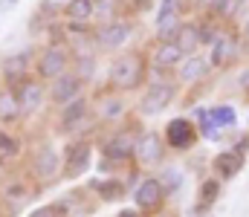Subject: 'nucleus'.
Returning <instances> with one entry per match:
<instances>
[{"mask_svg":"<svg viewBox=\"0 0 249 217\" xmlns=\"http://www.w3.org/2000/svg\"><path fill=\"white\" fill-rule=\"evenodd\" d=\"M96 116H93V101L87 96H78L75 101L58 107V116H55V134L67 136V139H75V136H90V131L96 128Z\"/></svg>","mask_w":249,"mask_h":217,"instance_id":"2","label":"nucleus"},{"mask_svg":"<svg viewBox=\"0 0 249 217\" xmlns=\"http://www.w3.org/2000/svg\"><path fill=\"white\" fill-rule=\"evenodd\" d=\"M148 52V67H157V70H165V72H174L180 67V61L186 58L183 50L174 44V41H154Z\"/></svg>","mask_w":249,"mask_h":217,"instance_id":"17","label":"nucleus"},{"mask_svg":"<svg viewBox=\"0 0 249 217\" xmlns=\"http://www.w3.org/2000/svg\"><path fill=\"white\" fill-rule=\"evenodd\" d=\"M15 3H18V0H0V9H3V6H15Z\"/></svg>","mask_w":249,"mask_h":217,"instance_id":"39","label":"nucleus"},{"mask_svg":"<svg viewBox=\"0 0 249 217\" xmlns=\"http://www.w3.org/2000/svg\"><path fill=\"white\" fill-rule=\"evenodd\" d=\"M238 3H241V6H244V3H249V0H238Z\"/></svg>","mask_w":249,"mask_h":217,"instance_id":"42","label":"nucleus"},{"mask_svg":"<svg viewBox=\"0 0 249 217\" xmlns=\"http://www.w3.org/2000/svg\"><path fill=\"white\" fill-rule=\"evenodd\" d=\"M194 125H197V131H200V136L203 139H209V142H217V139H223V131L212 122V116H209V107H203V104H197L194 107V119H191Z\"/></svg>","mask_w":249,"mask_h":217,"instance_id":"25","label":"nucleus"},{"mask_svg":"<svg viewBox=\"0 0 249 217\" xmlns=\"http://www.w3.org/2000/svg\"><path fill=\"white\" fill-rule=\"evenodd\" d=\"M32 64H35V50L26 47L15 55H6L3 64H0V78H3V87H15L20 84L26 75H32Z\"/></svg>","mask_w":249,"mask_h":217,"instance_id":"16","label":"nucleus"},{"mask_svg":"<svg viewBox=\"0 0 249 217\" xmlns=\"http://www.w3.org/2000/svg\"><path fill=\"white\" fill-rule=\"evenodd\" d=\"M145 128L136 122L133 128H113L110 134L99 136V150H102V159L110 162L113 168L119 165H127L133 162V148H136V139Z\"/></svg>","mask_w":249,"mask_h":217,"instance_id":"3","label":"nucleus"},{"mask_svg":"<svg viewBox=\"0 0 249 217\" xmlns=\"http://www.w3.org/2000/svg\"><path fill=\"white\" fill-rule=\"evenodd\" d=\"M148 81V52L145 50H124L107 67V84L116 93H133Z\"/></svg>","mask_w":249,"mask_h":217,"instance_id":"1","label":"nucleus"},{"mask_svg":"<svg viewBox=\"0 0 249 217\" xmlns=\"http://www.w3.org/2000/svg\"><path fill=\"white\" fill-rule=\"evenodd\" d=\"M127 101H124V93H116L110 84H105V90H96L93 93V116L99 125H119L124 116H127Z\"/></svg>","mask_w":249,"mask_h":217,"instance_id":"7","label":"nucleus"},{"mask_svg":"<svg viewBox=\"0 0 249 217\" xmlns=\"http://www.w3.org/2000/svg\"><path fill=\"white\" fill-rule=\"evenodd\" d=\"M232 150H238V153H244V156H247V153H249V131H244V134H241V136L235 139Z\"/></svg>","mask_w":249,"mask_h":217,"instance_id":"34","label":"nucleus"},{"mask_svg":"<svg viewBox=\"0 0 249 217\" xmlns=\"http://www.w3.org/2000/svg\"><path fill=\"white\" fill-rule=\"evenodd\" d=\"M70 64H72V52H70L67 47L47 44L41 52H35L32 70H35V75H38L41 81H53V78H58L61 72L70 70Z\"/></svg>","mask_w":249,"mask_h":217,"instance_id":"9","label":"nucleus"},{"mask_svg":"<svg viewBox=\"0 0 249 217\" xmlns=\"http://www.w3.org/2000/svg\"><path fill=\"white\" fill-rule=\"evenodd\" d=\"M20 119L23 116H20L15 90L12 87H0V125H18Z\"/></svg>","mask_w":249,"mask_h":217,"instance_id":"24","label":"nucleus"},{"mask_svg":"<svg viewBox=\"0 0 249 217\" xmlns=\"http://www.w3.org/2000/svg\"><path fill=\"white\" fill-rule=\"evenodd\" d=\"M160 6H165V9H171V12H177L180 17H186V15H191V12L197 9V3H194V0H160Z\"/></svg>","mask_w":249,"mask_h":217,"instance_id":"33","label":"nucleus"},{"mask_svg":"<svg viewBox=\"0 0 249 217\" xmlns=\"http://www.w3.org/2000/svg\"><path fill=\"white\" fill-rule=\"evenodd\" d=\"M165 139L160 131H142L136 148H133V162L142 168V171H151V168H160L165 162Z\"/></svg>","mask_w":249,"mask_h":217,"instance_id":"11","label":"nucleus"},{"mask_svg":"<svg viewBox=\"0 0 249 217\" xmlns=\"http://www.w3.org/2000/svg\"><path fill=\"white\" fill-rule=\"evenodd\" d=\"M61 15L64 20H75V23H93L96 20L93 0H64Z\"/></svg>","mask_w":249,"mask_h":217,"instance_id":"23","label":"nucleus"},{"mask_svg":"<svg viewBox=\"0 0 249 217\" xmlns=\"http://www.w3.org/2000/svg\"><path fill=\"white\" fill-rule=\"evenodd\" d=\"M162 139H165V148H171V150H191L200 142V131L188 116H174L165 122Z\"/></svg>","mask_w":249,"mask_h":217,"instance_id":"14","label":"nucleus"},{"mask_svg":"<svg viewBox=\"0 0 249 217\" xmlns=\"http://www.w3.org/2000/svg\"><path fill=\"white\" fill-rule=\"evenodd\" d=\"M47 96H50V104L53 107H64V104L75 101L78 96H84V81L72 70H67L47 84Z\"/></svg>","mask_w":249,"mask_h":217,"instance_id":"15","label":"nucleus"},{"mask_svg":"<svg viewBox=\"0 0 249 217\" xmlns=\"http://www.w3.org/2000/svg\"><path fill=\"white\" fill-rule=\"evenodd\" d=\"M241 44H244V52L249 50V17L244 20V26H241Z\"/></svg>","mask_w":249,"mask_h":217,"instance_id":"37","label":"nucleus"},{"mask_svg":"<svg viewBox=\"0 0 249 217\" xmlns=\"http://www.w3.org/2000/svg\"><path fill=\"white\" fill-rule=\"evenodd\" d=\"M157 177H160V183H162V191H165L168 197H174V194L183 188V171H180V168H171V165H165V168H162Z\"/></svg>","mask_w":249,"mask_h":217,"instance_id":"31","label":"nucleus"},{"mask_svg":"<svg viewBox=\"0 0 249 217\" xmlns=\"http://www.w3.org/2000/svg\"><path fill=\"white\" fill-rule=\"evenodd\" d=\"M209 116H212V122H214L220 131H232V128L238 125V110H235L232 104H212V107H209Z\"/></svg>","mask_w":249,"mask_h":217,"instance_id":"27","label":"nucleus"},{"mask_svg":"<svg viewBox=\"0 0 249 217\" xmlns=\"http://www.w3.org/2000/svg\"><path fill=\"white\" fill-rule=\"evenodd\" d=\"M70 70L75 72L84 84H87V81H93V78H96V52H90V55H72Z\"/></svg>","mask_w":249,"mask_h":217,"instance_id":"30","label":"nucleus"},{"mask_svg":"<svg viewBox=\"0 0 249 217\" xmlns=\"http://www.w3.org/2000/svg\"><path fill=\"white\" fill-rule=\"evenodd\" d=\"M244 50V44H241V35L232 29V26H223V32L217 35V41L209 47V64H212V70H226L229 64H235V58H238V52Z\"/></svg>","mask_w":249,"mask_h":217,"instance_id":"13","label":"nucleus"},{"mask_svg":"<svg viewBox=\"0 0 249 217\" xmlns=\"http://www.w3.org/2000/svg\"><path fill=\"white\" fill-rule=\"evenodd\" d=\"M206 217H214V215H206Z\"/></svg>","mask_w":249,"mask_h":217,"instance_id":"43","label":"nucleus"},{"mask_svg":"<svg viewBox=\"0 0 249 217\" xmlns=\"http://www.w3.org/2000/svg\"><path fill=\"white\" fill-rule=\"evenodd\" d=\"M93 142L90 136H75L64 145L61 150V180H78L90 171L93 162Z\"/></svg>","mask_w":249,"mask_h":217,"instance_id":"5","label":"nucleus"},{"mask_svg":"<svg viewBox=\"0 0 249 217\" xmlns=\"http://www.w3.org/2000/svg\"><path fill=\"white\" fill-rule=\"evenodd\" d=\"M247 55H249V50H247Z\"/></svg>","mask_w":249,"mask_h":217,"instance_id":"44","label":"nucleus"},{"mask_svg":"<svg viewBox=\"0 0 249 217\" xmlns=\"http://www.w3.org/2000/svg\"><path fill=\"white\" fill-rule=\"evenodd\" d=\"M93 9H96V17L119 20V17H124L127 3H124V0H93ZM105 20H102V23H105Z\"/></svg>","mask_w":249,"mask_h":217,"instance_id":"28","label":"nucleus"},{"mask_svg":"<svg viewBox=\"0 0 249 217\" xmlns=\"http://www.w3.org/2000/svg\"><path fill=\"white\" fill-rule=\"evenodd\" d=\"M174 44L183 50V55H197V50H200V26H197V17L180 23L177 35H174Z\"/></svg>","mask_w":249,"mask_h":217,"instance_id":"22","label":"nucleus"},{"mask_svg":"<svg viewBox=\"0 0 249 217\" xmlns=\"http://www.w3.org/2000/svg\"><path fill=\"white\" fill-rule=\"evenodd\" d=\"M26 217H70V212H67V203L58 200V203H44V206L32 209Z\"/></svg>","mask_w":249,"mask_h":217,"instance_id":"32","label":"nucleus"},{"mask_svg":"<svg viewBox=\"0 0 249 217\" xmlns=\"http://www.w3.org/2000/svg\"><path fill=\"white\" fill-rule=\"evenodd\" d=\"M244 168H247V156H244V153H238V150H232V148L217 150V153L212 156V171H214V177H217L220 183L235 180Z\"/></svg>","mask_w":249,"mask_h":217,"instance_id":"19","label":"nucleus"},{"mask_svg":"<svg viewBox=\"0 0 249 217\" xmlns=\"http://www.w3.org/2000/svg\"><path fill=\"white\" fill-rule=\"evenodd\" d=\"M12 90H15L20 116H35V113H41L44 104L50 101V96H47V81H41L38 75H26V78H23L20 84H15Z\"/></svg>","mask_w":249,"mask_h":217,"instance_id":"10","label":"nucleus"},{"mask_svg":"<svg viewBox=\"0 0 249 217\" xmlns=\"http://www.w3.org/2000/svg\"><path fill=\"white\" fill-rule=\"evenodd\" d=\"M18 156H20V139L0 128V165H9Z\"/></svg>","mask_w":249,"mask_h":217,"instance_id":"29","label":"nucleus"},{"mask_svg":"<svg viewBox=\"0 0 249 217\" xmlns=\"http://www.w3.org/2000/svg\"><path fill=\"white\" fill-rule=\"evenodd\" d=\"M174 101H177V84H174V78H168V81H148V87H145L136 110H139V116H160Z\"/></svg>","mask_w":249,"mask_h":217,"instance_id":"8","label":"nucleus"},{"mask_svg":"<svg viewBox=\"0 0 249 217\" xmlns=\"http://www.w3.org/2000/svg\"><path fill=\"white\" fill-rule=\"evenodd\" d=\"M90 191H96V197L102 200V203H116V200H122L124 194H127V188H124V180L119 177H105V180H90V185H87Z\"/></svg>","mask_w":249,"mask_h":217,"instance_id":"20","label":"nucleus"},{"mask_svg":"<svg viewBox=\"0 0 249 217\" xmlns=\"http://www.w3.org/2000/svg\"><path fill=\"white\" fill-rule=\"evenodd\" d=\"M130 197H133V206L148 217H157L160 212H165V203H168V194L162 191V183L157 174H142V180L130 191Z\"/></svg>","mask_w":249,"mask_h":217,"instance_id":"6","label":"nucleus"},{"mask_svg":"<svg viewBox=\"0 0 249 217\" xmlns=\"http://www.w3.org/2000/svg\"><path fill=\"white\" fill-rule=\"evenodd\" d=\"M180 23H183V17H180L177 12H171V9L160 6V12H157V17H154V32H157V41H174V35H177Z\"/></svg>","mask_w":249,"mask_h":217,"instance_id":"21","label":"nucleus"},{"mask_svg":"<svg viewBox=\"0 0 249 217\" xmlns=\"http://www.w3.org/2000/svg\"><path fill=\"white\" fill-rule=\"evenodd\" d=\"M133 38V20L130 17H119V20H105L96 26V50L113 52L127 47V41Z\"/></svg>","mask_w":249,"mask_h":217,"instance_id":"12","label":"nucleus"},{"mask_svg":"<svg viewBox=\"0 0 249 217\" xmlns=\"http://www.w3.org/2000/svg\"><path fill=\"white\" fill-rule=\"evenodd\" d=\"M29 156H32L29 159V174L38 180L41 188H47V185H53V183L61 180V150L55 148L53 139L38 142L32 148Z\"/></svg>","mask_w":249,"mask_h":217,"instance_id":"4","label":"nucleus"},{"mask_svg":"<svg viewBox=\"0 0 249 217\" xmlns=\"http://www.w3.org/2000/svg\"><path fill=\"white\" fill-rule=\"evenodd\" d=\"M220 194H223V183H220L214 174L206 177V180H200V185H197V203L214 206V203L220 200Z\"/></svg>","mask_w":249,"mask_h":217,"instance_id":"26","label":"nucleus"},{"mask_svg":"<svg viewBox=\"0 0 249 217\" xmlns=\"http://www.w3.org/2000/svg\"><path fill=\"white\" fill-rule=\"evenodd\" d=\"M0 217H12V215H6V209H3V206H0Z\"/></svg>","mask_w":249,"mask_h":217,"instance_id":"41","label":"nucleus"},{"mask_svg":"<svg viewBox=\"0 0 249 217\" xmlns=\"http://www.w3.org/2000/svg\"><path fill=\"white\" fill-rule=\"evenodd\" d=\"M206 215H212V206H206V203H194L188 209V217H206Z\"/></svg>","mask_w":249,"mask_h":217,"instance_id":"36","label":"nucleus"},{"mask_svg":"<svg viewBox=\"0 0 249 217\" xmlns=\"http://www.w3.org/2000/svg\"><path fill=\"white\" fill-rule=\"evenodd\" d=\"M238 87H241V93H244V99L249 101V67L238 72Z\"/></svg>","mask_w":249,"mask_h":217,"instance_id":"35","label":"nucleus"},{"mask_svg":"<svg viewBox=\"0 0 249 217\" xmlns=\"http://www.w3.org/2000/svg\"><path fill=\"white\" fill-rule=\"evenodd\" d=\"M116 217H148V215H142L136 206H130V209H122V212H119Z\"/></svg>","mask_w":249,"mask_h":217,"instance_id":"38","label":"nucleus"},{"mask_svg":"<svg viewBox=\"0 0 249 217\" xmlns=\"http://www.w3.org/2000/svg\"><path fill=\"white\" fill-rule=\"evenodd\" d=\"M177 75V84H186V87H194V84H203L209 75H212V64H209V58L206 55H186L183 61H180V67L174 70Z\"/></svg>","mask_w":249,"mask_h":217,"instance_id":"18","label":"nucleus"},{"mask_svg":"<svg viewBox=\"0 0 249 217\" xmlns=\"http://www.w3.org/2000/svg\"><path fill=\"white\" fill-rule=\"evenodd\" d=\"M157 217H177V215H174V212H168V209H165V212H160V215H157Z\"/></svg>","mask_w":249,"mask_h":217,"instance_id":"40","label":"nucleus"}]
</instances>
